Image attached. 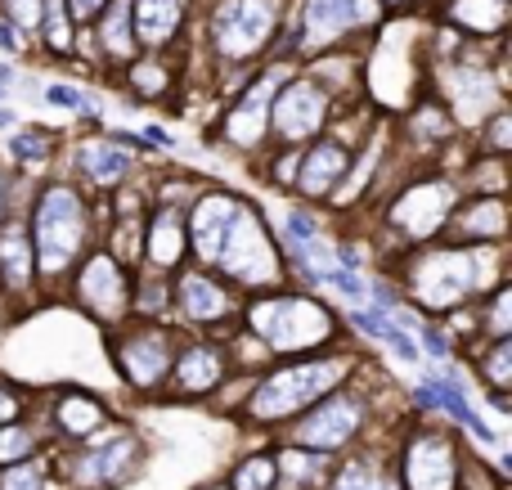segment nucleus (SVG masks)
Returning <instances> with one entry per match:
<instances>
[{
	"instance_id": "nucleus-36",
	"label": "nucleus",
	"mask_w": 512,
	"mask_h": 490,
	"mask_svg": "<svg viewBox=\"0 0 512 490\" xmlns=\"http://www.w3.org/2000/svg\"><path fill=\"white\" fill-rule=\"evenodd\" d=\"M319 464H324L319 455H297V450L283 455V473L288 477H310V473H319Z\"/></svg>"
},
{
	"instance_id": "nucleus-6",
	"label": "nucleus",
	"mask_w": 512,
	"mask_h": 490,
	"mask_svg": "<svg viewBox=\"0 0 512 490\" xmlns=\"http://www.w3.org/2000/svg\"><path fill=\"white\" fill-rule=\"evenodd\" d=\"M328 117V95L319 81L310 77H297L288 81L283 90H274V104H270V122L274 131L283 135V144H301L324 126Z\"/></svg>"
},
{
	"instance_id": "nucleus-35",
	"label": "nucleus",
	"mask_w": 512,
	"mask_h": 490,
	"mask_svg": "<svg viewBox=\"0 0 512 490\" xmlns=\"http://www.w3.org/2000/svg\"><path fill=\"white\" fill-rule=\"evenodd\" d=\"M45 27H50V45L54 50H68V23H63V0H45Z\"/></svg>"
},
{
	"instance_id": "nucleus-16",
	"label": "nucleus",
	"mask_w": 512,
	"mask_h": 490,
	"mask_svg": "<svg viewBox=\"0 0 512 490\" xmlns=\"http://www.w3.org/2000/svg\"><path fill=\"white\" fill-rule=\"evenodd\" d=\"M454 446L436 432L418 437L405 455V482L409 490H454Z\"/></svg>"
},
{
	"instance_id": "nucleus-46",
	"label": "nucleus",
	"mask_w": 512,
	"mask_h": 490,
	"mask_svg": "<svg viewBox=\"0 0 512 490\" xmlns=\"http://www.w3.org/2000/svg\"><path fill=\"white\" fill-rule=\"evenodd\" d=\"M378 490H400V486L391 482V477H382V482H378Z\"/></svg>"
},
{
	"instance_id": "nucleus-31",
	"label": "nucleus",
	"mask_w": 512,
	"mask_h": 490,
	"mask_svg": "<svg viewBox=\"0 0 512 490\" xmlns=\"http://www.w3.org/2000/svg\"><path fill=\"white\" fill-rule=\"evenodd\" d=\"M378 482H382V473L373 464H346L342 473H337V482H333V490H378Z\"/></svg>"
},
{
	"instance_id": "nucleus-40",
	"label": "nucleus",
	"mask_w": 512,
	"mask_h": 490,
	"mask_svg": "<svg viewBox=\"0 0 512 490\" xmlns=\"http://www.w3.org/2000/svg\"><path fill=\"white\" fill-rule=\"evenodd\" d=\"M45 99H54L59 108H86V95H81V90H72V86H50V90H45Z\"/></svg>"
},
{
	"instance_id": "nucleus-39",
	"label": "nucleus",
	"mask_w": 512,
	"mask_h": 490,
	"mask_svg": "<svg viewBox=\"0 0 512 490\" xmlns=\"http://www.w3.org/2000/svg\"><path fill=\"white\" fill-rule=\"evenodd\" d=\"M512 144V117L508 113H495V122H490V149L504 153Z\"/></svg>"
},
{
	"instance_id": "nucleus-29",
	"label": "nucleus",
	"mask_w": 512,
	"mask_h": 490,
	"mask_svg": "<svg viewBox=\"0 0 512 490\" xmlns=\"http://www.w3.org/2000/svg\"><path fill=\"white\" fill-rule=\"evenodd\" d=\"M274 473H279V468H274L270 459H248V464L239 468V477H234V490H270Z\"/></svg>"
},
{
	"instance_id": "nucleus-28",
	"label": "nucleus",
	"mask_w": 512,
	"mask_h": 490,
	"mask_svg": "<svg viewBox=\"0 0 512 490\" xmlns=\"http://www.w3.org/2000/svg\"><path fill=\"white\" fill-rule=\"evenodd\" d=\"M481 369H486V378L495 383V392H504V387L512 383V342L499 338L495 351H490L486 360H481Z\"/></svg>"
},
{
	"instance_id": "nucleus-13",
	"label": "nucleus",
	"mask_w": 512,
	"mask_h": 490,
	"mask_svg": "<svg viewBox=\"0 0 512 490\" xmlns=\"http://www.w3.org/2000/svg\"><path fill=\"white\" fill-rule=\"evenodd\" d=\"M378 23V0H306V45H328L342 32Z\"/></svg>"
},
{
	"instance_id": "nucleus-11",
	"label": "nucleus",
	"mask_w": 512,
	"mask_h": 490,
	"mask_svg": "<svg viewBox=\"0 0 512 490\" xmlns=\"http://www.w3.org/2000/svg\"><path fill=\"white\" fill-rule=\"evenodd\" d=\"M360 414L364 410L355 396H328V401H319L315 414L297 423V441L310 450H337L360 432Z\"/></svg>"
},
{
	"instance_id": "nucleus-22",
	"label": "nucleus",
	"mask_w": 512,
	"mask_h": 490,
	"mask_svg": "<svg viewBox=\"0 0 512 490\" xmlns=\"http://www.w3.org/2000/svg\"><path fill=\"white\" fill-rule=\"evenodd\" d=\"M77 162H81V171H86L95 185H122L126 171H131V158H126L117 144H104V140L81 144V149H77Z\"/></svg>"
},
{
	"instance_id": "nucleus-41",
	"label": "nucleus",
	"mask_w": 512,
	"mask_h": 490,
	"mask_svg": "<svg viewBox=\"0 0 512 490\" xmlns=\"http://www.w3.org/2000/svg\"><path fill=\"white\" fill-rule=\"evenodd\" d=\"M104 5H108V0H68V14L77 18V23H90V18H95Z\"/></svg>"
},
{
	"instance_id": "nucleus-25",
	"label": "nucleus",
	"mask_w": 512,
	"mask_h": 490,
	"mask_svg": "<svg viewBox=\"0 0 512 490\" xmlns=\"http://www.w3.org/2000/svg\"><path fill=\"white\" fill-rule=\"evenodd\" d=\"M135 459V441L131 437H117L108 450H99V455H90L86 459V468H81V477L86 482H113L117 473H122L126 464Z\"/></svg>"
},
{
	"instance_id": "nucleus-34",
	"label": "nucleus",
	"mask_w": 512,
	"mask_h": 490,
	"mask_svg": "<svg viewBox=\"0 0 512 490\" xmlns=\"http://www.w3.org/2000/svg\"><path fill=\"white\" fill-rule=\"evenodd\" d=\"M27 450H32V432H23V428H0V459H5V464H18Z\"/></svg>"
},
{
	"instance_id": "nucleus-10",
	"label": "nucleus",
	"mask_w": 512,
	"mask_h": 490,
	"mask_svg": "<svg viewBox=\"0 0 512 490\" xmlns=\"http://www.w3.org/2000/svg\"><path fill=\"white\" fill-rule=\"evenodd\" d=\"M171 333L158 329V324H140L131 329L122 342H117V369L131 378L135 387H153L162 374L171 369Z\"/></svg>"
},
{
	"instance_id": "nucleus-33",
	"label": "nucleus",
	"mask_w": 512,
	"mask_h": 490,
	"mask_svg": "<svg viewBox=\"0 0 512 490\" xmlns=\"http://www.w3.org/2000/svg\"><path fill=\"white\" fill-rule=\"evenodd\" d=\"M131 86L140 90V95H162V90H167V72H162L158 63H135V68H131Z\"/></svg>"
},
{
	"instance_id": "nucleus-4",
	"label": "nucleus",
	"mask_w": 512,
	"mask_h": 490,
	"mask_svg": "<svg viewBox=\"0 0 512 490\" xmlns=\"http://www.w3.org/2000/svg\"><path fill=\"white\" fill-rule=\"evenodd\" d=\"M342 374H346V360H301V365H288L265 378L252 392L248 410L256 419H288V414L324 401V396L342 383Z\"/></svg>"
},
{
	"instance_id": "nucleus-20",
	"label": "nucleus",
	"mask_w": 512,
	"mask_h": 490,
	"mask_svg": "<svg viewBox=\"0 0 512 490\" xmlns=\"http://www.w3.org/2000/svg\"><path fill=\"white\" fill-rule=\"evenodd\" d=\"M225 378V351H216V347H185L176 356V387L180 392H212L216 383Z\"/></svg>"
},
{
	"instance_id": "nucleus-23",
	"label": "nucleus",
	"mask_w": 512,
	"mask_h": 490,
	"mask_svg": "<svg viewBox=\"0 0 512 490\" xmlns=\"http://www.w3.org/2000/svg\"><path fill=\"white\" fill-rule=\"evenodd\" d=\"M99 423H104V405L90 401V396L72 392L59 401V428L68 432V437H95Z\"/></svg>"
},
{
	"instance_id": "nucleus-8",
	"label": "nucleus",
	"mask_w": 512,
	"mask_h": 490,
	"mask_svg": "<svg viewBox=\"0 0 512 490\" xmlns=\"http://www.w3.org/2000/svg\"><path fill=\"white\" fill-rule=\"evenodd\" d=\"M77 302L104 324H122V315L131 311V284H126V270L117 266L108 252H99V257H90L86 266H81Z\"/></svg>"
},
{
	"instance_id": "nucleus-18",
	"label": "nucleus",
	"mask_w": 512,
	"mask_h": 490,
	"mask_svg": "<svg viewBox=\"0 0 512 490\" xmlns=\"http://www.w3.org/2000/svg\"><path fill=\"white\" fill-rule=\"evenodd\" d=\"M32 270H36L32 234H27V225L18 216H9V221H0V279H5L9 293H27Z\"/></svg>"
},
{
	"instance_id": "nucleus-44",
	"label": "nucleus",
	"mask_w": 512,
	"mask_h": 490,
	"mask_svg": "<svg viewBox=\"0 0 512 490\" xmlns=\"http://www.w3.org/2000/svg\"><path fill=\"white\" fill-rule=\"evenodd\" d=\"M0 45H5V50H18V36H14L9 23H0Z\"/></svg>"
},
{
	"instance_id": "nucleus-5",
	"label": "nucleus",
	"mask_w": 512,
	"mask_h": 490,
	"mask_svg": "<svg viewBox=\"0 0 512 490\" xmlns=\"http://www.w3.org/2000/svg\"><path fill=\"white\" fill-rule=\"evenodd\" d=\"M212 266L221 270V275H230L234 284H243V288L279 284L283 261H279V252H274L270 234H265L261 216H256L248 203H239V212H234V221H230V230H225L221 252H216Z\"/></svg>"
},
{
	"instance_id": "nucleus-1",
	"label": "nucleus",
	"mask_w": 512,
	"mask_h": 490,
	"mask_svg": "<svg viewBox=\"0 0 512 490\" xmlns=\"http://www.w3.org/2000/svg\"><path fill=\"white\" fill-rule=\"evenodd\" d=\"M490 275V248H432L409 261V293L427 311L459 306L463 297L481 293Z\"/></svg>"
},
{
	"instance_id": "nucleus-48",
	"label": "nucleus",
	"mask_w": 512,
	"mask_h": 490,
	"mask_svg": "<svg viewBox=\"0 0 512 490\" xmlns=\"http://www.w3.org/2000/svg\"><path fill=\"white\" fill-rule=\"evenodd\" d=\"M212 490H225V486H212Z\"/></svg>"
},
{
	"instance_id": "nucleus-26",
	"label": "nucleus",
	"mask_w": 512,
	"mask_h": 490,
	"mask_svg": "<svg viewBox=\"0 0 512 490\" xmlns=\"http://www.w3.org/2000/svg\"><path fill=\"white\" fill-rule=\"evenodd\" d=\"M454 18L472 32H499L508 23V5L504 0H454Z\"/></svg>"
},
{
	"instance_id": "nucleus-21",
	"label": "nucleus",
	"mask_w": 512,
	"mask_h": 490,
	"mask_svg": "<svg viewBox=\"0 0 512 490\" xmlns=\"http://www.w3.org/2000/svg\"><path fill=\"white\" fill-rule=\"evenodd\" d=\"M185 18V0H135V36L144 45H167Z\"/></svg>"
},
{
	"instance_id": "nucleus-38",
	"label": "nucleus",
	"mask_w": 512,
	"mask_h": 490,
	"mask_svg": "<svg viewBox=\"0 0 512 490\" xmlns=\"http://www.w3.org/2000/svg\"><path fill=\"white\" fill-rule=\"evenodd\" d=\"M508 306H512V288H499L495 311H490V329H495V338H508Z\"/></svg>"
},
{
	"instance_id": "nucleus-15",
	"label": "nucleus",
	"mask_w": 512,
	"mask_h": 490,
	"mask_svg": "<svg viewBox=\"0 0 512 490\" xmlns=\"http://www.w3.org/2000/svg\"><path fill=\"white\" fill-rule=\"evenodd\" d=\"M234 212H239V198H230V194H203L194 203V212H189V221H185V239L194 243L198 261H207V266L216 261Z\"/></svg>"
},
{
	"instance_id": "nucleus-2",
	"label": "nucleus",
	"mask_w": 512,
	"mask_h": 490,
	"mask_svg": "<svg viewBox=\"0 0 512 490\" xmlns=\"http://www.w3.org/2000/svg\"><path fill=\"white\" fill-rule=\"evenodd\" d=\"M32 257L41 275H63L86 248V198L72 185H45L32 212Z\"/></svg>"
},
{
	"instance_id": "nucleus-3",
	"label": "nucleus",
	"mask_w": 512,
	"mask_h": 490,
	"mask_svg": "<svg viewBox=\"0 0 512 490\" xmlns=\"http://www.w3.org/2000/svg\"><path fill=\"white\" fill-rule=\"evenodd\" d=\"M248 329L265 351H306L333 338V315L310 297H261L248 306Z\"/></svg>"
},
{
	"instance_id": "nucleus-37",
	"label": "nucleus",
	"mask_w": 512,
	"mask_h": 490,
	"mask_svg": "<svg viewBox=\"0 0 512 490\" xmlns=\"http://www.w3.org/2000/svg\"><path fill=\"white\" fill-rule=\"evenodd\" d=\"M9 149H14L18 158H32V162H41L45 153H50V140H41V135H18V140H9Z\"/></svg>"
},
{
	"instance_id": "nucleus-43",
	"label": "nucleus",
	"mask_w": 512,
	"mask_h": 490,
	"mask_svg": "<svg viewBox=\"0 0 512 490\" xmlns=\"http://www.w3.org/2000/svg\"><path fill=\"white\" fill-rule=\"evenodd\" d=\"M9 5H14L18 23H36V14H41V5H36V0H9Z\"/></svg>"
},
{
	"instance_id": "nucleus-19",
	"label": "nucleus",
	"mask_w": 512,
	"mask_h": 490,
	"mask_svg": "<svg viewBox=\"0 0 512 490\" xmlns=\"http://www.w3.org/2000/svg\"><path fill=\"white\" fill-rule=\"evenodd\" d=\"M185 243H189L185 216H180L176 207H162V212L149 221V230H144V261H149L153 270H167L185 257Z\"/></svg>"
},
{
	"instance_id": "nucleus-32",
	"label": "nucleus",
	"mask_w": 512,
	"mask_h": 490,
	"mask_svg": "<svg viewBox=\"0 0 512 490\" xmlns=\"http://www.w3.org/2000/svg\"><path fill=\"white\" fill-rule=\"evenodd\" d=\"M0 490H41V464H9V473H0Z\"/></svg>"
},
{
	"instance_id": "nucleus-24",
	"label": "nucleus",
	"mask_w": 512,
	"mask_h": 490,
	"mask_svg": "<svg viewBox=\"0 0 512 490\" xmlns=\"http://www.w3.org/2000/svg\"><path fill=\"white\" fill-rule=\"evenodd\" d=\"M463 234H477V239H504L508 230V212H504V198H481V203H472L468 212L459 216Z\"/></svg>"
},
{
	"instance_id": "nucleus-14",
	"label": "nucleus",
	"mask_w": 512,
	"mask_h": 490,
	"mask_svg": "<svg viewBox=\"0 0 512 490\" xmlns=\"http://www.w3.org/2000/svg\"><path fill=\"white\" fill-rule=\"evenodd\" d=\"M171 306H176V315L185 324H216L234 311V297L212 275H203V270H180Z\"/></svg>"
},
{
	"instance_id": "nucleus-30",
	"label": "nucleus",
	"mask_w": 512,
	"mask_h": 490,
	"mask_svg": "<svg viewBox=\"0 0 512 490\" xmlns=\"http://www.w3.org/2000/svg\"><path fill=\"white\" fill-rule=\"evenodd\" d=\"M140 248H144V239H140V221H135V216H126V225L113 234V261H117V266H126V261L140 257Z\"/></svg>"
},
{
	"instance_id": "nucleus-47",
	"label": "nucleus",
	"mask_w": 512,
	"mask_h": 490,
	"mask_svg": "<svg viewBox=\"0 0 512 490\" xmlns=\"http://www.w3.org/2000/svg\"><path fill=\"white\" fill-rule=\"evenodd\" d=\"M0 207H5V180H0Z\"/></svg>"
},
{
	"instance_id": "nucleus-27",
	"label": "nucleus",
	"mask_w": 512,
	"mask_h": 490,
	"mask_svg": "<svg viewBox=\"0 0 512 490\" xmlns=\"http://www.w3.org/2000/svg\"><path fill=\"white\" fill-rule=\"evenodd\" d=\"M126 18H131V5H126V0H117V5H108V18H104V45L113 54H131V45H135V36H131V23H126Z\"/></svg>"
},
{
	"instance_id": "nucleus-12",
	"label": "nucleus",
	"mask_w": 512,
	"mask_h": 490,
	"mask_svg": "<svg viewBox=\"0 0 512 490\" xmlns=\"http://www.w3.org/2000/svg\"><path fill=\"white\" fill-rule=\"evenodd\" d=\"M283 86V72H265L261 81L248 90V95L239 99V104L230 108V117H225V140L234 144V149H252V144L265 140V126H270V104H274V90Z\"/></svg>"
},
{
	"instance_id": "nucleus-9",
	"label": "nucleus",
	"mask_w": 512,
	"mask_h": 490,
	"mask_svg": "<svg viewBox=\"0 0 512 490\" xmlns=\"http://www.w3.org/2000/svg\"><path fill=\"white\" fill-rule=\"evenodd\" d=\"M454 198L459 194H454L450 180H418V185H409L405 194L396 198L391 221H396V230H405L409 239H427V234H436L450 221Z\"/></svg>"
},
{
	"instance_id": "nucleus-17",
	"label": "nucleus",
	"mask_w": 512,
	"mask_h": 490,
	"mask_svg": "<svg viewBox=\"0 0 512 490\" xmlns=\"http://www.w3.org/2000/svg\"><path fill=\"white\" fill-rule=\"evenodd\" d=\"M346 167H351V149L337 140H324L297 162V176L292 180H297V189L306 198H324L337 189V180L346 176Z\"/></svg>"
},
{
	"instance_id": "nucleus-42",
	"label": "nucleus",
	"mask_w": 512,
	"mask_h": 490,
	"mask_svg": "<svg viewBox=\"0 0 512 490\" xmlns=\"http://www.w3.org/2000/svg\"><path fill=\"white\" fill-rule=\"evenodd\" d=\"M14 414H18V396L9 392V387H0V428H5Z\"/></svg>"
},
{
	"instance_id": "nucleus-45",
	"label": "nucleus",
	"mask_w": 512,
	"mask_h": 490,
	"mask_svg": "<svg viewBox=\"0 0 512 490\" xmlns=\"http://www.w3.org/2000/svg\"><path fill=\"white\" fill-rule=\"evenodd\" d=\"M0 126H14V113H5V108H0Z\"/></svg>"
},
{
	"instance_id": "nucleus-7",
	"label": "nucleus",
	"mask_w": 512,
	"mask_h": 490,
	"mask_svg": "<svg viewBox=\"0 0 512 490\" xmlns=\"http://www.w3.org/2000/svg\"><path fill=\"white\" fill-rule=\"evenodd\" d=\"M212 32H216L221 54H230V59H248V54L261 50L274 32L270 0H225V5L216 9Z\"/></svg>"
}]
</instances>
